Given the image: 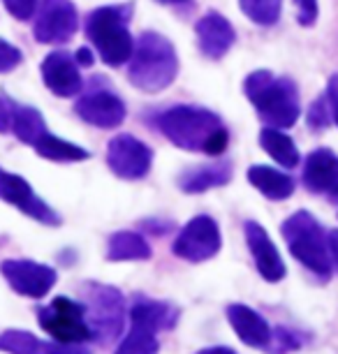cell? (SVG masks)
<instances>
[{
    "label": "cell",
    "instance_id": "cell-1",
    "mask_svg": "<svg viewBox=\"0 0 338 354\" xmlns=\"http://www.w3.org/2000/svg\"><path fill=\"white\" fill-rule=\"evenodd\" d=\"M156 130L176 149L223 156L229 144V130L216 111L200 104H171L153 116Z\"/></svg>",
    "mask_w": 338,
    "mask_h": 354
},
{
    "label": "cell",
    "instance_id": "cell-5",
    "mask_svg": "<svg viewBox=\"0 0 338 354\" xmlns=\"http://www.w3.org/2000/svg\"><path fill=\"white\" fill-rule=\"evenodd\" d=\"M283 236L290 245V252L313 271L320 280L331 276V255H329V236L324 227L310 216L308 211H297L283 223Z\"/></svg>",
    "mask_w": 338,
    "mask_h": 354
},
{
    "label": "cell",
    "instance_id": "cell-15",
    "mask_svg": "<svg viewBox=\"0 0 338 354\" xmlns=\"http://www.w3.org/2000/svg\"><path fill=\"white\" fill-rule=\"evenodd\" d=\"M248 181L253 188H257L267 199L283 202L294 192V178L285 171H278L274 167L255 165L248 169Z\"/></svg>",
    "mask_w": 338,
    "mask_h": 354
},
{
    "label": "cell",
    "instance_id": "cell-28",
    "mask_svg": "<svg viewBox=\"0 0 338 354\" xmlns=\"http://www.w3.org/2000/svg\"><path fill=\"white\" fill-rule=\"evenodd\" d=\"M12 130V109H10V100L0 97V135H8Z\"/></svg>",
    "mask_w": 338,
    "mask_h": 354
},
{
    "label": "cell",
    "instance_id": "cell-11",
    "mask_svg": "<svg viewBox=\"0 0 338 354\" xmlns=\"http://www.w3.org/2000/svg\"><path fill=\"white\" fill-rule=\"evenodd\" d=\"M218 248H220V234H218L214 220L207 216L195 218L192 223L185 225V230L174 243L176 255L185 259H195V262L216 255Z\"/></svg>",
    "mask_w": 338,
    "mask_h": 354
},
{
    "label": "cell",
    "instance_id": "cell-25",
    "mask_svg": "<svg viewBox=\"0 0 338 354\" xmlns=\"http://www.w3.org/2000/svg\"><path fill=\"white\" fill-rule=\"evenodd\" d=\"M3 5L17 21H30L37 12L39 0H3Z\"/></svg>",
    "mask_w": 338,
    "mask_h": 354
},
{
    "label": "cell",
    "instance_id": "cell-4",
    "mask_svg": "<svg viewBox=\"0 0 338 354\" xmlns=\"http://www.w3.org/2000/svg\"><path fill=\"white\" fill-rule=\"evenodd\" d=\"M132 19V3L102 5L86 17V37L95 46L97 56L109 68H121L135 51V39L128 28Z\"/></svg>",
    "mask_w": 338,
    "mask_h": 354
},
{
    "label": "cell",
    "instance_id": "cell-12",
    "mask_svg": "<svg viewBox=\"0 0 338 354\" xmlns=\"http://www.w3.org/2000/svg\"><path fill=\"white\" fill-rule=\"evenodd\" d=\"M0 197H3L5 202L15 204L17 209H21L24 213H28V216L42 220V223H49V225L58 223L56 213L35 195V190H32L21 176L5 171L3 167H0Z\"/></svg>",
    "mask_w": 338,
    "mask_h": 354
},
{
    "label": "cell",
    "instance_id": "cell-32",
    "mask_svg": "<svg viewBox=\"0 0 338 354\" xmlns=\"http://www.w3.org/2000/svg\"><path fill=\"white\" fill-rule=\"evenodd\" d=\"M329 199H331V202H334V204L338 206V188H336L334 192H331V195H329Z\"/></svg>",
    "mask_w": 338,
    "mask_h": 354
},
{
    "label": "cell",
    "instance_id": "cell-26",
    "mask_svg": "<svg viewBox=\"0 0 338 354\" xmlns=\"http://www.w3.org/2000/svg\"><path fill=\"white\" fill-rule=\"evenodd\" d=\"M297 8V21L303 28H310L315 26L317 17H320V8H317V0H294Z\"/></svg>",
    "mask_w": 338,
    "mask_h": 354
},
{
    "label": "cell",
    "instance_id": "cell-31",
    "mask_svg": "<svg viewBox=\"0 0 338 354\" xmlns=\"http://www.w3.org/2000/svg\"><path fill=\"white\" fill-rule=\"evenodd\" d=\"M160 5H174V8H183V5H190L192 0H156Z\"/></svg>",
    "mask_w": 338,
    "mask_h": 354
},
{
    "label": "cell",
    "instance_id": "cell-30",
    "mask_svg": "<svg viewBox=\"0 0 338 354\" xmlns=\"http://www.w3.org/2000/svg\"><path fill=\"white\" fill-rule=\"evenodd\" d=\"M329 255H331V266L338 269V230L329 234Z\"/></svg>",
    "mask_w": 338,
    "mask_h": 354
},
{
    "label": "cell",
    "instance_id": "cell-18",
    "mask_svg": "<svg viewBox=\"0 0 338 354\" xmlns=\"http://www.w3.org/2000/svg\"><path fill=\"white\" fill-rule=\"evenodd\" d=\"M260 146L285 169H292V167L299 165V149L292 142V137L285 135L283 130L264 125L260 132Z\"/></svg>",
    "mask_w": 338,
    "mask_h": 354
},
{
    "label": "cell",
    "instance_id": "cell-14",
    "mask_svg": "<svg viewBox=\"0 0 338 354\" xmlns=\"http://www.w3.org/2000/svg\"><path fill=\"white\" fill-rule=\"evenodd\" d=\"M246 241L250 245V252L255 257V264L260 273L271 283L281 280L285 276V264L281 255H278L276 245L271 243L269 234L262 230V225L257 223H246Z\"/></svg>",
    "mask_w": 338,
    "mask_h": 354
},
{
    "label": "cell",
    "instance_id": "cell-16",
    "mask_svg": "<svg viewBox=\"0 0 338 354\" xmlns=\"http://www.w3.org/2000/svg\"><path fill=\"white\" fill-rule=\"evenodd\" d=\"M10 109H12V130L10 132H15V137L21 139L24 144L35 146L39 139L49 132L42 111L35 109V106L19 104L15 100H10Z\"/></svg>",
    "mask_w": 338,
    "mask_h": 354
},
{
    "label": "cell",
    "instance_id": "cell-8",
    "mask_svg": "<svg viewBox=\"0 0 338 354\" xmlns=\"http://www.w3.org/2000/svg\"><path fill=\"white\" fill-rule=\"evenodd\" d=\"M107 165L116 176L137 181V178H144L151 171L153 149L135 135L121 132V135L111 137L107 144Z\"/></svg>",
    "mask_w": 338,
    "mask_h": 354
},
{
    "label": "cell",
    "instance_id": "cell-2",
    "mask_svg": "<svg viewBox=\"0 0 338 354\" xmlns=\"http://www.w3.org/2000/svg\"><path fill=\"white\" fill-rule=\"evenodd\" d=\"M243 93L260 121L269 128L288 130L299 121V88L290 77H276L271 70H255L243 79Z\"/></svg>",
    "mask_w": 338,
    "mask_h": 354
},
{
    "label": "cell",
    "instance_id": "cell-24",
    "mask_svg": "<svg viewBox=\"0 0 338 354\" xmlns=\"http://www.w3.org/2000/svg\"><path fill=\"white\" fill-rule=\"evenodd\" d=\"M24 63V51L15 46L8 39L0 37V75H8V72L17 70Z\"/></svg>",
    "mask_w": 338,
    "mask_h": 354
},
{
    "label": "cell",
    "instance_id": "cell-10",
    "mask_svg": "<svg viewBox=\"0 0 338 354\" xmlns=\"http://www.w3.org/2000/svg\"><path fill=\"white\" fill-rule=\"evenodd\" d=\"M195 37L197 46H200L202 56L209 61H223L225 56L232 51V46L236 44V30L227 17H223L220 12L209 10L207 15H202L195 24Z\"/></svg>",
    "mask_w": 338,
    "mask_h": 354
},
{
    "label": "cell",
    "instance_id": "cell-3",
    "mask_svg": "<svg viewBox=\"0 0 338 354\" xmlns=\"http://www.w3.org/2000/svg\"><path fill=\"white\" fill-rule=\"evenodd\" d=\"M178 77V56L169 37L156 30H144L135 39V51L128 61V79L137 91L160 93Z\"/></svg>",
    "mask_w": 338,
    "mask_h": 354
},
{
    "label": "cell",
    "instance_id": "cell-9",
    "mask_svg": "<svg viewBox=\"0 0 338 354\" xmlns=\"http://www.w3.org/2000/svg\"><path fill=\"white\" fill-rule=\"evenodd\" d=\"M42 82L46 86V91L54 93L56 97H77L84 91V77L79 72V63L75 58V53L70 51H51L44 56L42 61Z\"/></svg>",
    "mask_w": 338,
    "mask_h": 354
},
{
    "label": "cell",
    "instance_id": "cell-13",
    "mask_svg": "<svg viewBox=\"0 0 338 354\" xmlns=\"http://www.w3.org/2000/svg\"><path fill=\"white\" fill-rule=\"evenodd\" d=\"M303 185L320 195L334 192L338 188V156L331 149H315L306 156L303 162Z\"/></svg>",
    "mask_w": 338,
    "mask_h": 354
},
{
    "label": "cell",
    "instance_id": "cell-19",
    "mask_svg": "<svg viewBox=\"0 0 338 354\" xmlns=\"http://www.w3.org/2000/svg\"><path fill=\"white\" fill-rule=\"evenodd\" d=\"M32 149L37 151V156H42L44 160H54V162H84V160L91 158V153L82 146L65 142V139L51 135V132H46Z\"/></svg>",
    "mask_w": 338,
    "mask_h": 354
},
{
    "label": "cell",
    "instance_id": "cell-22",
    "mask_svg": "<svg viewBox=\"0 0 338 354\" xmlns=\"http://www.w3.org/2000/svg\"><path fill=\"white\" fill-rule=\"evenodd\" d=\"M109 255L114 259H142V257H149V245L144 243L137 234L121 232L111 239Z\"/></svg>",
    "mask_w": 338,
    "mask_h": 354
},
{
    "label": "cell",
    "instance_id": "cell-23",
    "mask_svg": "<svg viewBox=\"0 0 338 354\" xmlns=\"http://www.w3.org/2000/svg\"><path fill=\"white\" fill-rule=\"evenodd\" d=\"M306 121H308V128L315 130V132H322V130L329 128L331 121H334V116H331V106H329L327 95H320L313 104L308 106Z\"/></svg>",
    "mask_w": 338,
    "mask_h": 354
},
{
    "label": "cell",
    "instance_id": "cell-6",
    "mask_svg": "<svg viewBox=\"0 0 338 354\" xmlns=\"http://www.w3.org/2000/svg\"><path fill=\"white\" fill-rule=\"evenodd\" d=\"M77 116L84 123L100 130H114L123 125L128 116V106L116 91H111L107 84H93L88 91L75 102Z\"/></svg>",
    "mask_w": 338,
    "mask_h": 354
},
{
    "label": "cell",
    "instance_id": "cell-29",
    "mask_svg": "<svg viewBox=\"0 0 338 354\" xmlns=\"http://www.w3.org/2000/svg\"><path fill=\"white\" fill-rule=\"evenodd\" d=\"M75 58H77L79 68H91L93 61H95V56H93L91 46H82V49H77L75 51Z\"/></svg>",
    "mask_w": 338,
    "mask_h": 354
},
{
    "label": "cell",
    "instance_id": "cell-27",
    "mask_svg": "<svg viewBox=\"0 0 338 354\" xmlns=\"http://www.w3.org/2000/svg\"><path fill=\"white\" fill-rule=\"evenodd\" d=\"M327 100L331 106V116H334V123L338 125V75H331L329 84H327Z\"/></svg>",
    "mask_w": 338,
    "mask_h": 354
},
{
    "label": "cell",
    "instance_id": "cell-7",
    "mask_svg": "<svg viewBox=\"0 0 338 354\" xmlns=\"http://www.w3.org/2000/svg\"><path fill=\"white\" fill-rule=\"evenodd\" d=\"M79 28V15L72 0H39L32 37L39 44H65L75 37Z\"/></svg>",
    "mask_w": 338,
    "mask_h": 354
},
{
    "label": "cell",
    "instance_id": "cell-21",
    "mask_svg": "<svg viewBox=\"0 0 338 354\" xmlns=\"http://www.w3.org/2000/svg\"><path fill=\"white\" fill-rule=\"evenodd\" d=\"M238 8L253 24L269 28V26H276L278 19H281L283 0H238Z\"/></svg>",
    "mask_w": 338,
    "mask_h": 354
},
{
    "label": "cell",
    "instance_id": "cell-17",
    "mask_svg": "<svg viewBox=\"0 0 338 354\" xmlns=\"http://www.w3.org/2000/svg\"><path fill=\"white\" fill-rule=\"evenodd\" d=\"M229 178H232V162L229 160H220V162L195 167V169L185 171L178 178V185L185 192H204L209 188H216V185H225Z\"/></svg>",
    "mask_w": 338,
    "mask_h": 354
},
{
    "label": "cell",
    "instance_id": "cell-20",
    "mask_svg": "<svg viewBox=\"0 0 338 354\" xmlns=\"http://www.w3.org/2000/svg\"><path fill=\"white\" fill-rule=\"evenodd\" d=\"M3 269L21 290L28 292H44L49 287L51 278H54V273L46 269V266L30 264V262H5Z\"/></svg>",
    "mask_w": 338,
    "mask_h": 354
}]
</instances>
